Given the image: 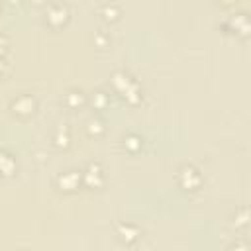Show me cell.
<instances>
[{
  "mask_svg": "<svg viewBox=\"0 0 251 251\" xmlns=\"http://www.w3.org/2000/svg\"><path fill=\"white\" fill-rule=\"evenodd\" d=\"M112 84H114V88L124 96V98H127L131 104H135L139 98H141V88H139V84H137V80L133 78V76H129L127 73H116L114 76H112Z\"/></svg>",
  "mask_w": 251,
  "mask_h": 251,
  "instance_id": "1",
  "label": "cell"
},
{
  "mask_svg": "<svg viewBox=\"0 0 251 251\" xmlns=\"http://www.w3.org/2000/svg\"><path fill=\"white\" fill-rule=\"evenodd\" d=\"M200 180H202V176H200L198 169H194L192 165H184L178 171V182L186 190H196L200 186Z\"/></svg>",
  "mask_w": 251,
  "mask_h": 251,
  "instance_id": "2",
  "label": "cell"
},
{
  "mask_svg": "<svg viewBox=\"0 0 251 251\" xmlns=\"http://www.w3.org/2000/svg\"><path fill=\"white\" fill-rule=\"evenodd\" d=\"M82 180H84V184L90 186V188L102 186V182H104V171H102V167H100L98 163H90L88 169L82 173Z\"/></svg>",
  "mask_w": 251,
  "mask_h": 251,
  "instance_id": "3",
  "label": "cell"
},
{
  "mask_svg": "<svg viewBox=\"0 0 251 251\" xmlns=\"http://www.w3.org/2000/svg\"><path fill=\"white\" fill-rule=\"evenodd\" d=\"M69 20V8L65 4H53L47 10V24L53 27H61Z\"/></svg>",
  "mask_w": 251,
  "mask_h": 251,
  "instance_id": "4",
  "label": "cell"
},
{
  "mask_svg": "<svg viewBox=\"0 0 251 251\" xmlns=\"http://www.w3.org/2000/svg\"><path fill=\"white\" fill-rule=\"evenodd\" d=\"M80 180H82V173H78V171H67V173H63V175L59 176L57 182H59V188H61V190L73 192V190L78 188Z\"/></svg>",
  "mask_w": 251,
  "mask_h": 251,
  "instance_id": "5",
  "label": "cell"
},
{
  "mask_svg": "<svg viewBox=\"0 0 251 251\" xmlns=\"http://www.w3.org/2000/svg\"><path fill=\"white\" fill-rule=\"evenodd\" d=\"M12 110H14V114H18V116H31L33 114V110H35V100L31 98V96H18L14 102H12Z\"/></svg>",
  "mask_w": 251,
  "mask_h": 251,
  "instance_id": "6",
  "label": "cell"
},
{
  "mask_svg": "<svg viewBox=\"0 0 251 251\" xmlns=\"http://www.w3.org/2000/svg\"><path fill=\"white\" fill-rule=\"evenodd\" d=\"M118 237L124 243H133L139 237V229L135 226H131V224H120L118 226Z\"/></svg>",
  "mask_w": 251,
  "mask_h": 251,
  "instance_id": "7",
  "label": "cell"
},
{
  "mask_svg": "<svg viewBox=\"0 0 251 251\" xmlns=\"http://www.w3.org/2000/svg\"><path fill=\"white\" fill-rule=\"evenodd\" d=\"M14 171H16V161H14V157H12L8 151L0 149V175H2V176H10Z\"/></svg>",
  "mask_w": 251,
  "mask_h": 251,
  "instance_id": "8",
  "label": "cell"
},
{
  "mask_svg": "<svg viewBox=\"0 0 251 251\" xmlns=\"http://www.w3.org/2000/svg\"><path fill=\"white\" fill-rule=\"evenodd\" d=\"M65 102H67L71 108H76V106H80V104L84 102V94H82L80 90H71V92L65 96Z\"/></svg>",
  "mask_w": 251,
  "mask_h": 251,
  "instance_id": "9",
  "label": "cell"
},
{
  "mask_svg": "<svg viewBox=\"0 0 251 251\" xmlns=\"http://www.w3.org/2000/svg\"><path fill=\"white\" fill-rule=\"evenodd\" d=\"M100 14L104 16V20H108V22H114V20L120 16V10H118V6H116V4H106V6H102Z\"/></svg>",
  "mask_w": 251,
  "mask_h": 251,
  "instance_id": "10",
  "label": "cell"
},
{
  "mask_svg": "<svg viewBox=\"0 0 251 251\" xmlns=\"http://www.w3.org/2000/svg\"><path fill=\"white\" fill-rule=\"evenodd\" d=\"M124 145H126L129 151H137V149L141 147V137L131 133V135H127V137L124 139Z\"/></svg>",
  "mask_w": 251,
  "mask_h": 251,
  "instance_id": "11",
  "label": "cell"
},
{
  "mask_svg": "<svg viewBox=\"0 0 251 251\" xmlns=\"http://www.w3.org/2000/svg\"><path fill=\"white\" fill-rule=\"evenodd\" d=\"M98 131H100V133L104 131V124H102L100 120H90V122H88V133H90V135H96Z\"/></svg>",
  "mask_w": 251,
  "mask_h": 251,
  "instance_id": "12",
  "label": "cell"
},
{
  "mask_svg": "<svg viewBox=\"0 0 251 251\" xmlns=\"http://www.w3.org/2000/svg\"><path fill=\"white\" fill-rule=\"evenodd\" d=\"M55 143L57 145H63V147L69 145V131H67V127H61L59 129V133L55 135Z\"/></svg>",
  "mask_w": 251,
  "mask_h": 251,
  "instance_id": "13",
  "label": "cell"
},
{
  "mask_svg": "<svg viewBox=\"0 0 251 251\" xmlns=\"http://www.w3.org/2000/svg\"><path fill=\"white\" fill-rule=\"evenodd\" d=\"M94 100H96V106H98V108H104V106L108 104V96H106L104 92H96V94H94Z\"/></svg>",
  "mask_w": 251,
  "mask_h": 251,
  "instance_id": "14",
  "label": "cell"
},
{
  "mask_svg": "<svg viewBox=\"0 0 251 251\" xmlns=\"http://www.w3.org/2000/svg\"><path fill=\"white\" fill-rule=\"evenodd\" d=\"M6 45H8L6 37H4V35H0V57L4 55V51H6Z\"/></svg>",
  "mask_w": 251,
  "mask_h": 251,
  "instance_id": "15",
  "label": "cell"
},
{
  "mask_svg": "<svg viewBox=\"0 0 251 251\" xmlns=\"http://www.w3.org/2000/svg\"><path fill=\"white\" fill-rule=\"evenodd\" d=\"M4 67H6V63H4V59L0 57V75H2V71H4Z\"/></svg>",
  "mask_w": 251,
  "mask_h": 251,
  "instance_id": "16",
  "label": "cell"
},
{
  "mask_svg": "<svg viewBox=\"0 0 251 251\" xmlns=\"http://www.w3.org/2000/svg\"><path fill=\"white\" fill-rule=\"evenodd\" d=\"M33 2H37V4H39V2H43V0H33Z\"/></svg>",
  "mask_w": 251,
  "mask_h": 251,
  "instance_id": "17",
  "label": "cell"
}]
</instances>
